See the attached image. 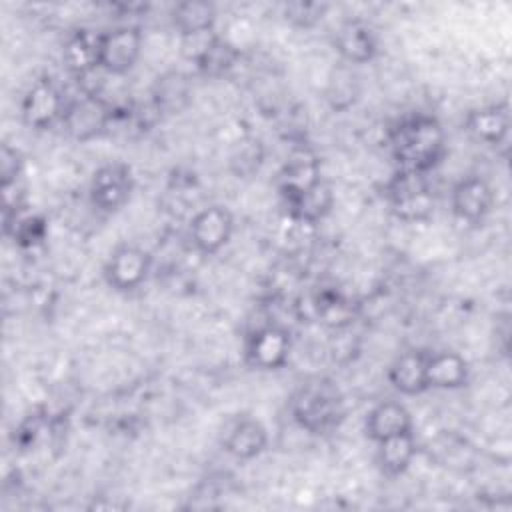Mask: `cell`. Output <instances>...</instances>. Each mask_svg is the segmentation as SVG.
<instances>
[{
	"instance_id": "cell-1",
	"label": "cell",
	"mask_w": 512,
	"mask_h": 512,
	"mask_svg": "<svg viewBox=\"0 0 512 512\" xmlns=\"http://www.w3.org/2000/svg\"><path fill=\"white\" fill-rule=\"evenodd\" d=\"M390 152L398 170L428 174L446 154L442 124L428 114H412L390 130Z\"/></svg>"
},
{
	"instance_id": "cell-2",
	"label": "cell",
	"mask_w": 512,
	"mask_h": 512,
	"mask_svg": "<svg viewBox=\"0 0 512 512\" xmlns=\"http://www.w3.org/2000/svg\"><path fill=\"white\" fill-rule=\"evenodd\" d=\"M290 412L302 430L324 436L340 428L346 416L344 394L332 378L316 376L298 386Z\"/></svg>"
},
{
	"instance_id": "cell-3",
	"label": "cell",
	"mask_w": 512,
	"mask_h": 512,
	"mask_svg": "<svg viewBox=\"0 0 512 512\" xmlns=\"http://www.w3.org/2000/svg\"><path fill=\"white\" fill-rule=\"evenodd\" d=\"M390 210L406 222L428 220L434 212V194L426 174L396 170L386 184Z\"/></svg>"
},
{
	"instance_id": "cell-4",
	"label": "cell",
	"mask_w": 512,
	"mask_h": 512,
	"mask_svg": "<svg viewBox=\"0 0 512 512\" xmlns=\"http://www.w3.org/2000/svg\"><path fill=\"white\" fill-rule=\"evenodd\" d=\"M180 40L184 56L206 78H224L240 62V50L226 38L218 36L214 30Z\"/></svg>"
},
{
	"instance_id": "cell-5",
	"label": "cell",
	"mask_w": 512,
	"mask_h": 512,
	"mask_svg": "<svg viewBox=\"0 0 512 512\" xmlns=\"http://www.w3.org/2000/svg\"><path fill=\"white\" fill-rule=\"evenodd\" d=\"M142 52V32L136 26H118L100 34L98 66L110 76H124Z\"/></svg>"
},
{
	"instance_id": "cell-6",
	"label": "cell",
	"mask_w": 512,
	"mask_h": 512,
	"mask_svg": "<svg viewBox=\"0 0 512 512\" xmlns=\"http://www.w3.org/2000/svg\"><path fill=\"white\" fill-rule=\"evenodd\" d=\"M110 112L112 104H108L106 100L80 94L76 100L66 102L60 122L74 140L88 142L102 134H108Z\"/></svg>"
},
{
	"instance_id": "cell-7",
	"label": "cell",
	"mask_w": 512,
	"mask_h": 512,
	"mask_svg": "<svg viewBox=\"0 0 512 512\" xmlns=\"http://www.w3.org/2000/svg\"><path fill=\"white\" fill-rule=\"evenodd\" d=\"M134 176L128 164L108 162L102 164L90 180V202L100 212L120 210L132 194Z\"/></svg>"
},
{
	"instance_id": "cell-8",
	"label": "cell",
	"mask_w": 512,
	"mask_h": 512,
	"mask_svg": "<svg viewBox=\"0 0 512 512\" xmlns=\"http://www.w3.org/2000/svg\"><path fill=\"white\" fill-rule=\"evenodd\" d=\"M66 100L50 78L36 80L24 94L20 104L22 122L34 130H48L62 120Z\"/></svg>"
},
{
	"instance_id": "cell-9",
	"label": "cell",
	"mask_w": 512,
	"mask_h": 512,
	"mask_svg": "<svg viewBox=\"0 0 512 512\" xmlns=\"http://www.w3.org/2000/svg\"><path fill=\"white\" fill-rule=\"evenodd\" d=\"M290 350V334L276 324H266L250 332L246 338L244 360L258 370H278L288 362Z\"/></svg>"
},
{
	"instance_id": "cell-10",
	"label": "cell",
	"mask_w": 512,
	"mask_h": 512,
	"mask_svg": "<svg viewBox=\"0 0 512 512\" xmlns=\"http://www.w3.org/2000/svg\"><path fill=\"white\" fill-rule=\"evenodd\" d=\"M322 182L318 156L302 142L290 150L286 162L278 172V192L282 202H290Z\"/></svg>"
},
{
	"instance_id": "cell-11",
	"label": "cell",
	"mask_w": 512,
	"mask_h": 512,
	"mask_svg": "<svg viewBox=\"0 0 512 512\" xmlns=\"http://www.w3.org/2000/svg\"><path fill=\"white\" fill-rule=\"evenodd\" d=\"M152 268V256L132 244L118 246L106 266H104V278L110 288L118 292H130L142 286L150 274Z\"/></svg>"
},
{
	"instance_id": "cell-12",
	"label": "cell",
	"mask_w": 512,
	"mask_h": 512,
	"mask_svg": "<svg viewBox=\"0 0 512 512\" xmlns=\"http://www.w3.org/2000/svg\"><path fill=\"white\" fill-rule=\"evenodd\" d=\"M234 232V218L226 206L212 204L198 210L190 220V240L200 254H216Z\"/></svg>"
},
{
	"instance_id": "cell-13",
	"label": "cell",
	"mask_w": 512,
	"mask_h": 512,
	"mask_svg": "<svg viewBox=\"0 0 512 512\" xmlns=\"http://www.w3.org/2000/svg\"><path fill=\"white\" fill-rule=\"evenodd\" d=\"M494 194L486 180L480 176H466L452 188L450 206L458 220L480 224L492 210Z\"/></svg>"
},
{
	"instance_id": "cell-14",
	"label": "cell",
	"mask_w": 512,
	"mask_h": 512,
	"mask_svg": "<svg viewBox=\"0 0 512 512\" xmlns=\"http://www.w3.org/2000/svg\"><path fill=\"white\" fill-rule=\"evenodd\" d=\"M334 48L344 64H366L378 52V38L364 20H346L334 36Z\"/></svg>"
},
{
	"instance_id": "cell-15",
	"label": "cell",
	"mask_w": 512,
	"mask_h": 512,
	"mask_svg": "<svg viewBox=\"0 0 512 512\" xmlns=\"http://www.w3.org/2000/svg\"><path fill=\"white\" fill-rule=\"evenodd\" d=\"M466 130L480 142L490 146L508 148V130H510V112L508 104H490L476 110H470L464 120Z\"/></svg>"
},
{
	"instance_id": "cell-16",
	"label": "cell",
	"mask_w": 512,
	"mask_h": 512,
	"mask_svg": "<svg viewBox=\"0 0 512 512\" xmlns=\"http://www.w3.org/2000/svg\"><path fill=\"white\" fill-rule=\"evenodd\" d=\"M222 444L230 456L238 460H252L264 452L268 444V432L260 420L242 416L226 430Z\"/></svg>"
},
{
	"instance_id": "cell-17",
	"label": "cell",
	"mask_w": 512,
	"mask_h": 512,
	"mask_svg": "<svg viewBox=\"0 0 512 512\" xmlns=\"http://www.w3.org/2000/svg\"><path fill=\"white\" fill-rule=\"evenodd\" d=\"M412 428H414V424H412L410 412L406 410L404 404L394 402V400H386V402H380L378 406H374L368 412L366 422H364L366 436L376 444L386 438L412 432Z\"/></svg>"
},
{
	"instance_id": "cell-18",
	"label": "cell",
	"mask_w": 512,
	"mask_h": 512,
	"mask_svg": "<svg viewBox=\"0 0 512 512\" xmlns=\"http://www.w3.org/2000/svg\"><path fill=\"white\" fill-rule=\"evenodd\" d=\"M150 102L154 108L164 114H180L192 102V84L190 78L180 70L164 72L156 78L150 90Z\"/></svg>"
},
{
	"instance_id": "cell-19",
	"label": "cell",
	"mask_w": 512,
	"mask_h": 512,
	"mask_svg": "<svg viewBox=\"0 0 512 512\" xmlns=\"http://www.w3.org/2000/svg\"><path fill=\"white\" fill-rule=\"evenodd\" d=\"M428 354L430 352H422V350H408L400 354L388 368L390 384L406 396H416L428 390V382H426Z\"/></svg>"
},
{
	"instance_id": "cell-20",
	"label": "cell",
	"mask_w": 512,
	"mask_h": 512,
	"mask_svg": "<svg viewBox=\"0 0 512 512\" xmlns=\"http://www.w3.org/2000/svg\"><path fill=\"white\" fill-rule=\"evenodd\" d=\"M470 366L458 352H430L426 362L428 388L456 390L468 384Z\"/></svg>"
},
{
	"instance_id": "cell-21",
	"label": "cell",
	"mask_w": 512,
	"mask_h": 512,
	"mask_svg": "<svg viewBox=\"0 0 512 512\" xmlns=\"http://www.w3.org/2000/svg\"><path fill=\"white\" fill-rule=\"evenodd\" d=\"M98 40L100 34H92L86 28L74 30L62 48V60L66 68L76 76L98 68Z\"/></svg>"
},
{
	"instance_id": "cell-22",
	"label": "cell",
	"mask_w": 512,
	"mask_h": 512,
	"mask_svg": "<svg viewBox=\"0 0 512 512\" xmlns=\"http://www.w3.org/2000/svg\"><path fill=\"white\" fill-rule=\"evenodd\" d=\"M332 204H334V194H332L330 186L322 180L314 188L300 194L298 198L286 202L284 208H286L288 216L296 222L318 224L320 220H324L330 214Z\"/></svg>"
},
{
	"instance_id": "cell-23",
	"label": "cell",
	"mask_w": 512,
	"mask_h": 512,
	"mask_svg": "<svg viewBox=\"0 0 512 512\" xmlns=\"http://www.w3.org/2000/svg\"><path fill=\"white\" fill-rule=\"evenodd\" d=\"M2 228L4 234L12 238L14 244L20 248H36L48 236L46 218L42 214L26 212V208L20 212L2 214Z\"/></svg>"
},
{
	"instance_id": "cell-24",
	"label": "cell",
	"mask_w": 512,
	"mask_h": 512,
	"mask_svg": "<svg viewBox=\"0 0 512 512\" xmlns=\"http://www.w3.org/2000/svg\"><path fill=\"white\" fill-rule=\"evenodd\" d=\"M170 18H172V24L178 30L180 38H186V36L212 32L214 22H216V10L210 2L188 0V2L176 4L172 8Z\"/></svg>"
},
{
	"instance_id": "cell-25",
	"label": "cell",
	"mask_w": 512,
	"mask_h": 512,
	"mask_svg": "<svg viewBox=\"0 0 512 512\" xmlns=\"http://www.w3.org/2000/svg\"><path fill=\"white\" fill-rule=\"evenodd\" d=\"M416 456L414 432L398 434L378 442V464L386 476H400Z\"/></svg>"
},
{
	"instance_id": "cell-26",
	"label": "cell",
	"mask_w": 512,
	"mask_h": 512,
	"mask_svg": "<svg viewBox=\"0 0 512 512\" xmlns=\"http://www.w3.org/2000/svg\"><path fill=\"white\" fill-rule=\"evenodd\" d=\"M360 96V80L358 74L352 70L350 64H340L336 66L330 76H328V84L324 90V98L328 102V106L334 112H344L350 106L356 104Z\"/></svg>"
},
{
	"instance_id": "cell-27",
	"label": "cell",
	"mask_w": 512,
	"mask_h": 512,
	"mask_svg": "<svg viewBox=\"0 0 512 512\" xmlns=\"http://www.w3.org/2000/svg\"><path fill=\"white\" fill-rule=\"evenodd\" d=\"M264 162V148L262 142L256 138H244L238 142L236 152L230 156V170L236 178L254 176Z\"/></svg>"
},
{
	"instance_id": "cell-28",
	"label": "cell",
	"mask_w": 512,
	"mask_h": 512,
	"mask_svg": "<svg viewBox=\"0 0 512 512\" xmlns=\"http://www.w3.org/2000/svg\"><path fill=\"white\" fill-rule=\"evenodd\" d=\"M326 10H328V4H324V2L298 0V2L284 4L282 16L290 26L300 28V30H310L322 22Z\"/></svg>"
},
{
	"instance_id": "cell-29",
	"label": "cell",
	"mask_w": 512,
	"mask_h": 512,
	"mask_svg": "<svg viewBox=\"0 0 512 512\" xmlns=\"http://www.w3.org/2000/svg\"><path fill=\"white\" fill-rule=\"evenodd\" d=\"M22 176V156L16 148L2 144L0 150V186H10L20 182Z\"/></svg>"
},
{
	"instance_id": "cell-30",
	"label": "cell",
	"mask_w": 512,
	"mask_h": 512,
	"mask_svg": "<svg viewBox=\"0 0 512 512\" xmlns=\"http://www.w3.org/2000/svg\"><path fill=\"white\" fill-rule=\"evenodd\" d=\"M46 424V418L42 412H36V414H30L26 416L20 426L16 428V434H14V442L20 446V448H28L30 444H34V440L38 438V432L42 430V426Z\"/></svg>"
}]
</instances>
